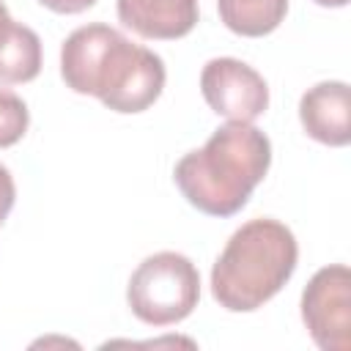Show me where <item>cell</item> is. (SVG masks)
Here are the masks:
<instances>
[{"label":"cell","instance_id":"6da1fadb","mask_svg":"<svg viewBox=\"0 0 351 351\" xmlns=\"http://www.w3.org/2000/svg\"><path fill=\"white\" fill-rule=\"evenodd\" d=\"M60 77L74 93L96 96L112 112H143L159 99L167 74L154 49L93 22L63 41Z\"/></svg>","mask_w":351,"mask_h":351},{"label":"cell","instance_id":"7a4b0ae2","mask_svg":"<svg viewBox=\"0 0 351 351\" xmlns=\"http://www.w3.org/2000/svg\"><path fill=\"white\" fill-rule=\"evenodd\" d=\"M271 165L269 137L241 121L219 126L203 148L178 159L173 178L181 195L208 217H233L252 189L266 178Z\"/></svg>","mask_w":351,"mask_h":351},{"label":"cell","instance_id":"3957f363","mask_svg":"<svg viewBox=\"0 0 351 351\" xmlns=\"http://www.w3.org/2000/svg\"><path fill=\"white\" fill-rule=\"evenodd\" d=\"M299 261V247L277 219L258 217L244 222L219 252L211 269V293L230 313L263 307L291 280Z\"/></svg>","mask_w":351,"mask_h":351},{"label":"cell","instance_id":"277c9868","mask_svg":"<svg viewBox=\"0 0 351 351\" xmlns=\"http://www.w3.org/2000/svg\"><path fill=\"white\" fill-rule=\"evenodd\" d=\"M200 299V274L181 252H154L129 277L126 302L148 326H170L184 321Z\"/></svg>","mask_w":351,"mask_h":351},{"label":"cell","instance_id":"5b68a950","mask_svg":"<svg viewBox=\"0 0 351 351\" xmlns=\"http://www.w3.org/2000/svg\"><path fill=\"white\" fill-rule=\"evenodd\" d=\"M302 321L318 348H351V271L346 263H332L313 274L302 293Z\"/></svg>","mask_w":351,"mask_h":351},{"label":"cell","instance_id":"8992f818","mask_svg":"<svg viewBox=\"0 0 351 351\" xmlns=\"http://www.w3.org/2000/svg\"><path fill=\"white\" fill-rule=\"evenodd\" d=\"M200 90L206 104L228 121L252 123L269 107L266 80L236 58H211L200 71Z\"/></svg>","mask_w":351,"mask_h":351},{"label":"cell","instance_id":"52a82bcc","mask_svg":"<svg viewBox=\"0 0 351 351\" xmlns=\"http://www.w3.org/2000/svg\"><path fill=\"white\" fill-rule=\"evenodd\" d=\"M299 121L304 132L332 148L351 143V93L346 82H318L299 99Z\"/></svg>","mask_w":351,"mask_h":351},{"label":"cell","instance_id":"ba28073f","mask_svg":"<svg viewBox=\"0 0 351 351\" xmlns=\"http://www.w3.org/2000/svg\"><path fill=\"white\" fill-rule=\"evenodd\" d=\"M118 19L143 38L173 41L197 25V0H118Z\"/></svg>","mask_w":351,"mask_h":351},{"label":"cell","instance_id":"9c48e42d","mask_svg":"<svg viewBox=\"0 0 351 351\" xmlns=\"http://www.w3.org/2000/svg\"><path fill=\"white\" fill-rule=\"evenodd\" d=\"M41 71V38L22 22H8L0 33V82H30Z\"/></svg>","mask_w":351,"mask_h":351},{"label":"cell","instance_id":"30bf717a","mask_svg":"<svg viewBox=\"0 0 351 351\" xmlns=\"http://www.w3.org/2000/svg\"><path fill=\"white\" fill-rule=\"evenodd\" d=\"M217 8L228 30L236 36L261 38L280 27L288 11V0H217Z\"/></svg>","mask_w":351,"mask_h":351},{"label":"cell","instance_id":"8fae6325","mask_svg":"<svg viewBox=\"0 0 351 351\" xmlns=\"http://www.w3.org/2000/svg\"><path fill=\"white\" fill-rule=\"evenodd\" d=\"M27 123H30L27 104L14 90L0 88V148L19 143L27 132Z\"/></svg>","mask_w":351,"mask_h":351},{"label":"cell","instance_id":"7c38bea8","mask_svg":"<svg viewBox=\"0 0 351 351\" xmlns=\"http://www.w3.org/2000/svg\"><path fill=\"white\" fill-rule=\"evenodd\" d=\"M14 200H16L14 178H11L8 167H3V165H0V225H3V219L8 217V211L14 208Z\"/></svg>","mask_w":351,"mask_h":351},{"label":"cell","instance_id":"4fadbf2b","mask_svg":"<svg viewBox=\"0 0 351 351\" xmlns=\"http://www.w3.org/2000/svg\"><path fill=\"white\" fill-rule=\"evenodd\" d=\"M38 3L55 14H80V11L90 8L96 0H38Z\"/></svg>","mask_w":351,"mask_h":351},{"label":"cell","instance_id":"5bb4252c","mask_svg":"<svg viewBox=\"0 0 351 351\" xmlns=\"http://www.w3.org/2000/svg\"><path fill=\"white\" fill-rule=\"evenodd\" d=\"M11 22V16H8V8H5V3L0 0V33L5 30V25Z\"/></svg>","mask_w":351,"mask_h":351},{"label":"cell","instance_id":"9a60e30c","mask_svg":"<svg viewBox=\"0 0 351 351\" xmlns=\"http://www.w3.org/2000/svg\"><path fill=\"white\" fill-rule=\"evenodd\" d=\"M318 5H324V8H343L348 0H315Z\"/></svg>","mask_w":351,"mask_h":351}]
</instances>
